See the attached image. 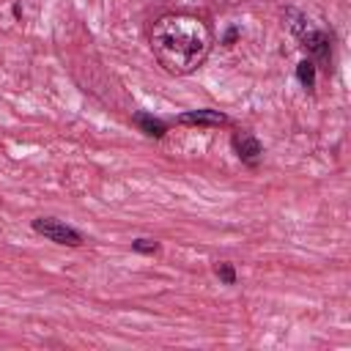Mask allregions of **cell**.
<instances>
[{
	"label": "cell",
	"mask_w": 351,
	"mask_h": 351,
	"mask_svg": "<svg viewBox=\"0 0 351 351\" xmlns=\"http://www.w3.org/2000/svg\"><path fill=\"white\" fill-rule=\"evenodd\" d=\"M132 123L145 134V137H154V140H162L167 134V123L162 118H154L151 112H134L132 115Z\"/></svg>",
	"instance_id": "8992f818"
},
{
	"label": "cell",
	"mask_w": 351,
	"mask_h": 351,
	"mask_svg": "<svg viewBox=\"0 0 351 351\" xmlns=\"http://www.w3.org/2000/svg\"><path fill=\"white\" fill-rule=\"evenodd\" d=\"M282 19H285V27L291 30V36L299 41V47L310 55L313 63L326 66V63L332 60V38H329V33L321 30L304 11L288 5V8L282 11Z\"/></svg>",
	"instance_id": "7a4b0ae2"
},
{
	"label": "cell",
	"mask_w": 351,
	"mask_h": 351,
	"mask_svg": "<svg viewBox=\"0 0 351 351\" xmlns=\"http://www.w3.org/2000/svg\"><path fill=\"white\" fill-rule=\"evenodd\" d=\"M230 145H233V154H236L247 167H258V165H261L263 145H261V140H258L252 132L236 129L233 137H230Z\"/></svg>",
	"instance_id": "277c9868"
},
{
	"label": "cell",
	"mask_w": 351,
	"mask_h": 351,
	"mask_svg": "<svg viewBox=\"0 0 351 351\" xmlns=\"http://www.w3.org/2000/svg\"><path fill=\"white\" fill-rule=\"evenodd\" d=\"M296 80L302 82L304 90H315V63L313 60H299L296 63Z\"/></svg>",
	"instance_id": "52a82bcc"
},
{
	"label": "cell",
	"mask_w": 351,
	"mask_h": 351,
	"mask_svg": "<svg viewBox=\"0 0 351 351\" xmlns=\"http://www.w3.org/2000/svg\"><path fill=\"white\" fill-rule=\"evenodd\" d=\"M11 14L19 19V16H22V5H19V3H14V5H11Z\"/></svg>",
	"instance_id": "7c38bea8"
},
{
	"label": "cell",
	"mask_w": 351,
	"mask_h": 351,
	"mask_svg": "<svg viewBox=\"0 0 351 351\" xmlns=\"http://www.w3.org/2000/svg\"><path fill=\"white\" fill-rule=\"evenodd\" d=\"M239 33H241V30H239L236 25H233V27H228V30H225L222 44H225V47H233V44H236V38H239Z\"/></svg>",
	"instance_id": "30bf717a"
},
{
	"label": "cell",
	"mask_w": 351,
	"mask_h": 351,
	"mask_svg": "<svg viewBox=\"0 0 351 351\" xmlns=\"http://www.w3.org/2000/svg\"><path fill=\"white\" fill-rule=\"evenodd\" d=\"M176 123H181V126H208V129H214V126H228L230 118H228L225 112H219V110L203 107V110H186V112L176 115Z\"/></svg>",
	"instance_id": "5b68a950"
},
{
	"label": "cell",
	"mask_w": 351,
	"mask_h": 351,
	"mask_svg": "<svg viewBox=\"0 0 351 351\" xmlns=\"http://www.w3.org/2000/svg\"><path fill=\"white\" fill-rule=\"evenodd\" d=\"M148 44L156 63L167 74L186 77L206 63L214 47V33L206 19L178 11V14H165L151 25Z\"/></svg>",
	"instance_id": "6da1fadb"
},
{
	"label": "cell",
	"mask_w": 351,
	"mask_h": 351,
	"mask_svg": "<svg viewBox=\"0 0 351 351\" xmlns=\"http://www.w3.org/2000/svg\"><path fill=\"white\" fill-rule=\"evenodd\" d=\"M159 241L156 239H134L132 241V250L134 252H140V255H154V252H159Z\"/></svg>",
	"instance_id": "9c48e42d"
},
{
	"label": "cell",
	"mask_w": 351,
	"mask_h": 351,
	"mask_svg": "<svg viewBox=\"0 0 351 351\" xmlns=\"http://www.w3.org/2000/svg\"><path fill=\"white\" fill-rule=\"evenodd\" d=\"M30 228L38 236H44V239H49L60 247H82L85 244V239L77 228H71V225H66L63 219H55V217H36L30 222Z\"/></svg>",
	"instance_id": "3957f363"
},
{
	"label": "cell",
	"mask_w": 351,
	"mask_h": 351,
	"mask_svg": "<svg viewBox=\"0 0 351 351\" xmlns=\"http://www.w3.org/2000/svg\"><path fill=\"white\" fill-rule=\"evenodd\" d=\"M214 274H217L225 285H236V269H233L230 261H217V263H214Z\"/></svg>",
	"instance_id": "ba28073f"
},
{
	"label": "cell",
	"mask_w": 351,
	"mask_h": 351,
	"mask_svg": "<svg viewBox=\"0 0 351 351\" xmlns=\"http://www.w3.org/2000/svg\"><path fill=\"white\" fill-rule=\"evenodd\" d=\"M214 5H219V8H233V5H241V3H247V0H211Z\"/></svg>",
	"instance_id": "8fae6325"
}]
</instances>
